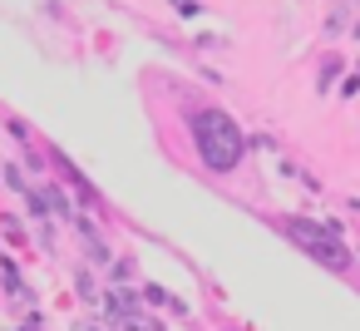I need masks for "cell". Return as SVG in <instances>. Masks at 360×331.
I'll return each mask as SVG.
<instances>
[]
</instances>
